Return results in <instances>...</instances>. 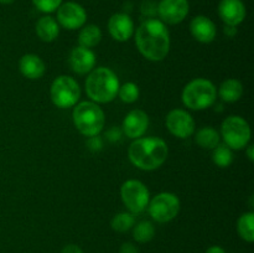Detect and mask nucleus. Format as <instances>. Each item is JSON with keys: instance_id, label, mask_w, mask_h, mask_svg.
Listing matches in <instances>:
<instances>
[{"instance_id": "nucleus-1", "label": "nucleus", "mask_w": 254, "mask_h": 253, "mask_svg": "<svg viewBox=\"0 0 254 253\" xmlns=\"http://www.w3.org/2000/svg\"><path fill=\"white\" fill-rule=\"evenodd\" d=\"M135 45L146 60L163 61L170 51V34L161 20L148 19L136 29Z\"/></svg>"}, {"instance_id": "nucleus-2", "label": "nucleus", "mask_w": 254, "mask_h": 253, "mask_svg": "<svg viewBox=\"0 0 254 253\" xmlns=\"http://www.w3.org/2000/svg\"><path fill=\"white\" fill-rule=\"evenodd\" d=\"M169 154V146L161 138L134 139L128 150L130 163L144 171H151L160 168L165 163Z\"/></svg>"}, {"instance_id": "nucleus-3", "label": "nucleus", "mask_w": 254, "mask_h": 253, "mask_svg": "<svg viewBox=\"0 0 254 253\" xmlns=\"http://www.w3.org/2000/svg\"><path fill=\"white\" fill-rule=\"evenodd\" d=\"M86 93L92 102L109 103L118 96L119 79L108 67H98L89 72L86 78Z\"/></svg>"}, {"instance_id": "nucleus-4", "label": "nucleus", "mask_w": 254, "mask_h": 253, "mask_svg": "<svg viewBox=\"0 0 254 253\" xmlns=\"http://www.w3.org/2000/svg\"><path fill=\"white\" fill-rule=\"evenodd\" d=\"M72 119L77 130L84 136L99 135L106 124V116L101 107L92 101L77 103L72 112Z\"/></svg>"}, {"instance_id": "nucleus-5", "label": "nucleus", "mask_w": 254, "mask_h": 253, "mask_svg": "<svg viewBox=\"0 0 254 253\" xmlns=\"http://www.w3.org/2000/svg\"><path fill=\"white\" fill-rule=\"evenodd\" d=\"M217 98L215 84L206 78H195L189 82L183 89L181 99L188 108L203 111L213 106Z\"/></svg>"}, {"instance_id": "nucleus-6", "label": "nucleus", "mask_w": 254, "mask_h": 253, "mask_svg": "<svg viewBox=\"0 0 254 253\" xmlns=\"http://www.w3.org/2000/svg\"><path fill=\"white\" fill-rule=\"evenodd\" d=\"M221 138L227 146L235 150L245 149L251 140V126L245 118L230 116L221 124Z\"/></svg>"}, {"instance_id": "nucleus-7", "label": "nucleus", "mask_w": 254, "mask_h": 253, "mask_svg": "<svg viewBox=\"0 0 254 253\" xmlns=\"http://www.w3.org/2000/svg\"><path fill=\"white\" fill-rule=\"evenodd\" d=\"M52 103L61 109L74 107L81 97V88L79 84L73 77L62 76L56 77L52 81L50 88Z\"/></svg>"}, {"instance_id": "nucleus-8", "label": "nucleus", "mask_w": 254, "mask_h": 253, "mask_svg": "<svg viewBox=\"0 0 254 253\" xmlns=\"http://www.w3.org/2000/svg\"><path fill=\"white\" fill-rule=\"evenodd\" d=\"M121 197L129 212L136 215L146 210L150 201V192L145 184L139 180H127L121 188Z\"/></svg>"}, {"instance_id": "nucleus-9", "label": "nucleus", "mask_w": 254, "mask_h": 253, "mask_svg": "<svg viewBox=\"0 0 254 253\" xmlns=\"http://www.w3.org/2000/svg\"><path fill=\"white\" fill-rule=\"evenodd\" d=\"M146 208L154 221L166 223L173 221L179 215L180 200L173 192H160L149 201Z\"/></svg>"}, {"instance_id": "nucleus-10", "label": "nucleus", "mask_w": 254, "mask_h": 253, "mask_svg": "<svg viewBox=\"0 0 254 253\" xmlns=\"http://www.w3.org/2000/svg\"><path fill=\"white\" fill-rule=\"evenodd\" d=\"M165 124L168 130L174 136L180 139H186L192 135L196 126L192 116L185 109L180 108L169 112L165 119Z\"/></svg>"}, {"instance_id": "nucleus-11", "label": "nucleus", "mask_w": 254, "mask_h": 253, "mask_svg": "<svg viewBox=\"0 0 254 253\" xmlns=\"http://www.w3.org/2000/svg\"><path fill=\"white\" fill-rule=\"evenodd\" d=\"M87 12L82 5L74 1L62 2L57 9V22L67 30H77L84 26Z\"/></svg>"}, {"instance_id": "nucleus-12", "label": "nucleus", "mask_w": 254, "mask_h": 253, "mask_svg": "<svg viewBox=\"0 0 254 253\" xmlns=\"http://www.w3.org/2000/svg\"><path fill=\"white\" fill-rule=\"evenodd\" d=\"M190 5L188 0H160L156 7L159 17L164 24H180L188 16Z\"/></svg>"}, {"instance_id": "nucleus-13", "label": "nucleus", "mask_w": 254, "mask_h": 253, "mask_svg": "<svg viewBox=\"0 0 254 253\" xmlns=\"http://www.w3.org/2000/svg\"><path fill=\"white\" fill-rule=\"evenodd\" d=\"M149 126V117L141 109L129 112L122 123V131L130 139H138L145 134Z\"/></svg>"}, {"instance_id": "nucleus-14", "label": "nucleus", "mask_w": 254, "mask_h": 253, "mask_svg": "<svg viewBox=\"0 0 254 253\" xmlns=\"http://www.w3.org/2000/svg\"><path fill=\"white\" fill-rule=\"evenodd\" d=\"M68 63L74 73H89L94 68V64H96V54L92 51V49L77 46L69 52Z\"/></svg>"}, {"instance_id": "nucleus-15", "label": "nucleus", "mask_w": 254, "mask_h": 253, "mask_svg": "<svg viewBox=\"0 0 254 253\" xmlns=\"http://www.w3.org/2000/svg\"><path fill=\"white\" fill-rule=\"evenodd\" d=\"M108 31L119 42L128 41L134 35V22L126 12H117L109 17Z\"/></svg>"}, {"instance_id": "nucleus-16", "label": "nucleus", "mask_w": 254, "mask_h": 253, "mask_svg": "<svg viewBox=\"0 0 254 253\" xmlns=\"http://www.w3.org/2000/svg\"><path fill=\"white\" fill-rule=\"evenodd\" d=\"M190 32L195 40L201 44H210L216 39L217 27L210 17L197 15L190 22Z\"/></svg>"}, {"instance_id": "nucleus-17", "label": "nucleus", "mask_w": 254, "mask_h": 253, "mask_svg": "<svg viewBox=\"0 0 254 253\" xmlns=\"http://www.w3.org/2000/svg\"><path fill=\"white\" fill-rule=\"evenodd\" d=\"M218 14L226 25L237 27L245 20L246 6L242 0H221Z\"/></svg>"}, {"instance_id": "nucleus-18", "label": "nucleus", "mask_w": 254, "mask_h": 253, "mask_svg": "<svg viewBox=\"0 0 254 253\" xmlns=\"http://www.w3.org/2000/svg\"><path fill=\"white\" fill-rule=\"evenodd\" d=\"M19 69L24 77L29 79H39L46 72V64L40 56L26 54L20 59Z\"/></svg>"}, {"instance_id": "nucleus-19", "label": "nucleus", "mask_w": 254, "mask_h": 253, "mask_svg": "<svg viewBox=\"0 0 254 253\" xmlns=\"http://www.w3.org/2000/svg\"><path fill=\"white\" fill-rule=\"evenodd\" d=\"M35 31L39 39L44 42H52L59 37L60 25L56 19L50 15L40 17L35 26Z\"/></svg>"}, {"instance_id": "nucleus-20", "label": "nucleus", "mask_w": 254, "mask_h": 253, "mask_svg": "<svg viewBox=\"0 0 254 253\" xmlns=\"http://www.w3.org/2000/svg\"><path fill=\"white\" fill-rule=\"evenodd\" d=\"M218 94L221 99L227 103H235L240 101L243 94V84L236 78H228L221 83L218 88Z\"/></svg>"}, {"instance_id": "nucleus-21", "label": "nucleus", "mask_w": 254, "mask_h": 253, "mask_svg": "<svg viewBox=\"0 0 254 253\" xmlns=\"http://www.w3.org/2000/svg\"><path fill=\"white\" fill-rule=\"evenodd\" d=\"M195 140L200 148L213 150L220 144L221 135L212 126H203L196 131Z\"/></svg>"}, {"instance_id": "nucleus-22", "label": "nucleus", "mask_w": 254, "mask_h": 253, "mask_svg": "<svg viewBox=\"0 0 254 253\" xmlns=\"http://www.w3.org/2000/svg\"><path fill=\"white\" fill-rule=\"evenodd\" d=\"M102 30L97 25H86L82 27L78 35V46L93 49L101 42Z\"/></svg>"}, {"instance_id": "nucleus-23", "label": "nucleus", "mask_w": 254, "mask_h": 253, "mask_svg": "<svg viewBox=\"0 0 254 253\" xmlns=\"http://www.w3.org/2000/svg\"><path fill=\"white\" fill-rule=\"evenodd\" d=\"M237 231L238 235L241 236L242 240L246 242L252 243L254 241V213L246 212L241 215L237 222Z\"/></svg>"}, {"instance_id": "nucleus-24", "label": "nucleus", "mask_w": 254, "mask_h": 253, "mask_svg": "<svg viewBox=\"0 0 254 253\" xmlns=\"http://www.w3.org/2000/svg\"><path fill=\"white\" fill-rule=\"evenodd\" d=\"M155 236V228L150 221H140L133 226V238L139 243H148Z\"/></svg>"}, {"instance_id": "nucleus-25", "label": "nucleus", "mask_w": 254, "mask_h": 253, "mask_svg": "<svg viewBox=\"0 0 254 253\" xmlns=\"http://www.w3.org/2000/svg\"><path fill=\"white\" fill-rule=\"evenodd\" d=\"M212 160L220 168H228L233 161L232 149L226 144H218L212 153Z\"/></svg>"}, {"instance_id": "nucleus-26", "label": "nucleus", "mask_w": 254, "mask_h": 253, "mask_svg": "<svg viewBox=\"0 0 254 253\" xmlns=\"http://www.w3.org/2000/svg\"><path fill=\"white\" fill-rule=\"evenodd\" d=\"M134 223H135V217L133 213L130 212H119L112 218L111 227L112 230L117 231V232H127L130 228H133Z\"/></svg>"}, {"instance_id": "nucleus-27", "label": "nucleus", "mask_w": 254, "mask_h": 253, "mask_svg": "<svg viewBox=\"0 0 254 253\" xmlns=\"http://www.w3.org/2000/svg\"><path fill=\"white\" fill-rule=\"evenodd\" d=\"M118 96L124 103H134V102L138 101L139 96H140L138 84L134 83V82H127V83L122 84V86H119Z\"/></svg>"}, {"instance_id": "nucleus-28", "label": "nucleus", "mask_w": 254, "mask_h": 253, "mask_svg": "<svg viewBox=\"0 0 254 253\" xmlns=\"http://www.w3.org/2000/svg\"><path fill=\"white\" fill-rule=\"evenodd\" d=\"M32 4L41 12L50 14L59 9L60 5L62 4V0H32Z\"/></svg>"}, {"instance_id": "nucleus-29", "label": "nucleus", "mask_w": 254, "mask_h": 253, "mask_svg": "<svg viewBox=\"0 0 254 253\" xmlns=\"http://www.w3.org/2000/svg\"><path fill=\"white\" fill-rule=\"evenodd\" d=\"M87 148L89 149L93 153H97V151H101L103 149V140L99 135L89 136L88 140H87Z\"/></svg>"}, {"instance_id": "nucleus-30", "label": "nucleus", "mask_w": 254, "mask_h": 253, "mask_svg": "<svg viewBox=\"0 0 254 253\" xmlns=\"http://www.w3.org/2000/svg\"><path fill=\"white\" fill-rule=\"evenodd\" d=\"M122 134H123V131H122L121 128H118V126H112L111 129H108V130H107L106 136L109 141L114 143V141L121 140Z\"/></svg>"}, {"instance_id": "nucleus-31", "label": "nucleus", "mask_w": 254, "mask_h": 253, "mask_svg": "<svg viewBox=\"0 0 254 253\" xmlns=\"http://www.w3.org/2000/svg\"><path fill=\"white\" fill-rule=\"evenodd\" d=\"M119 253H139L138 247L131 242H126L121 246Z\"/></svg>"}, {"instance_id": "nucleus-32", "label": "nucleus", "mask_w": 254, "mask_h": 253, "mask_svg": "<svg viewBox=\"0 0 254 253\" xmlns=\"http://www.w3.org/2000/svg\"><path fill=\"white\" fill-rule=\"evenodd\" d=\"M61 253H83V251L77 245H67L62 248Z\"/></svg>"}, {"instance_id": "nucleus-33", "label": "nucleus", "mask_w": 254, "mask_h": 253, "mask_svg": "<svg viewBox=\"0 0 254 253\" xmlns=\"http://www.w3.org/2000/svg\"><path fill=\"white\" fill-rule=\"evenodd\" d=\"M225 34L227 35L228 37H233L236 34H237V27H236V26H231V25H226Z\"/></svg>"}, {"instance_id": "nucleus-34", "label": "nucleus", "mask_w": 254, "mask_h": 253, "mask_svg": "<svg viewBox=\"0 0 254 253\" xmlns=\"http://www.w3.org/2000/svg\"><path fill=\"white\" fill-rule=\"evenodd\" d=\"M206 253H226V251L220 246H212V247L206 251Z\"/></svg>"}, {"instance_id": "nucleus-35", "label": "nucleus", "mask_w": 254, "mask_h": 253, "mask_svg": "<svg viewBox=\"0 0 254 253\" xmlns=\"http://www.w3.org/2000/svg\"><path fill=\"white\" fill-rule=\"evenodd\" d=\"M247 156L251 161H254V146L252 144L247 145Z\"/></svg>"}, {"instance_id": "nucleus-36", "label": "nucleus", "mask_w": 254, "mask_h": 253, "mask_svg": "<svg viewBox=\"0 0 254 253\" xmlns=\"http://www.w3.org/2000/svg\"><path fill=\"white\" fill-rule=\"evenodd\" d=\"M15 0H0V4H4V5H10L12 4Z\"/></svg>"}]
</instances>
